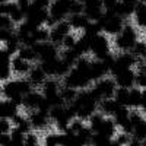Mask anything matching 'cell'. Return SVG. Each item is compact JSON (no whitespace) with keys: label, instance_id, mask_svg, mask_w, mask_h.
<instances>
[{"label":"cell","instance_id":"1","mask_svg":"<svg viewBox=\"0 0 146 146\" xmlns=\"http://www.w3.org/2000/svg\"><path fill=\"white\" fill-rule=\"evenodd\" d=\"M34 91V86L27 78H16L2 83V100H9L22 107L23 96Z\"/></svg>","mask_w":146,"mask_h":146},{"label":"cell","instance_id":"2","mask_svg":"<svg viewBox=\"0 0 146 146\" xmlns=\"http://www.w3.org/2000/svg\"><path fill=\"white\" fill-rule=\"evenodd\" d=\"M98 105H100V101L94 96L91 88L89 89H85V91H79L78 96L75 102L72 104V107L75 108L76 111V117L86 121L98 111Z\"/></svg>","mask_w":146,"mask_h":146},{"label":"cell","instance_id":"3","mask_svg":"<svg viewBox=\"0 0 146 146\" xmlns=\"http://www.w3.org/2000/svg\"><path fill=\"white\" fill-rule=\"evenodd\" d=\"M139 42V32H137V28L131 23H126L124 29L121 31L120 35H117L114 41H113V45L117 48L120 53H126V51H131L135 45Z\"/></svg>","mask_w":146,"mask_h":146},{"label":"cell","instance_id":"4","mask_svg":"<svg viewBox=\"0 0 146 146\" xmlns=\"http://www.w3.org/2000/svg\"><path fill=\"white\" fill-rule=\"evenodd\" d=\"M63 85H64V86L76 89V91H85V89L92 88L94 82L91 79L89 72L80 70L78 67H73L69 75L63 79Z\"/></svg>","mask_w":146,"mask_h":146},{"label":"cell","instance_id":"5","mask_svg":"<svg viewBox=\"0 0 146 146\" xmlns=\"http://www.w3.org/2000/svg\"><path fill=\"white\" fill-rule=\"evenodd\" d=\"M117 89H118V86H117L114 78H110V76H107V78H104V79H101V80H98V82H95V83L92 85V88H91L94 96H95V98L98 100L100 102L104 101V100H111V98H114Z\"/></svg>","mask_w":146,"mask_h":146},{"label":"cell","instance_id":"6","mask_svg":"<svg viewBox=\"0 0 146 146\" xmlns=\"http://www.w3.org/2000/svg\"><path fill=\"white\" fill-rule=\"evenodd\" d=\"M101 27H102V32L108 36H115L121 34V31L124 29L127 21L123 19L121 16H118L117 13H108V12H105L104 16L101 18L100 21Z\"/></svg>","mask_w":146,"mask_h":146},{"label":"cell","instance_id":"7","mask_svg":"<svg viewBox=\"0 0 146 146\" xmlns=\"http://www.w3.org/2000/svg\"><path fill=\"white\" fill-rule=\"evenodd\" d=\"M111 47H113V44L110 41L108 35H105L102 32L91 40V54L96 60H105L108 56L113 54Z\"/></svg>","mask_w":146,"mask_h":146},{"label":"cell","instance_id":"8","mask_svg":"<svg viewBox=\"0 0 146 146\" xmlns=\"http://www.w3.org/2000/svg\"><path fill=\"white\" fill-rule=\"evenodd\" d=\"M139 60L135 57L131 51H126V53H118L115 54L114 57V64L110 69V76L111 78H115L118 73H121L123 70H127V69H133L136 67Z\"/></svg>","mask_w":146,"mask_h":146},{"label":"cell","instance_id":"9","mask_svg":"<svg viewBox=\"0 0 146 146\" xmlns=\"http://www.w3.org/2000/svg\"><path fill=\"white\" fill-rule=\"evenodd\" d=\"M50 42H53L54 45L57 47H62L63 44V40L66 38V36L69 34H72V27H70V23L69 21H63V22H58L56 27H53L50 29Z\"/></svg>","mask_w":146,"mask_h":146},{"label":"cell","instance_id":"10","mask_svg":"<svg viewBox=\"0 0 146 146\" xmlns=\"http://www.w3.org/2000/svg\"><path fill=\"white\" fill-rule=\"evenodd\" d=\"M83 5H85L83 15L86 16L91 22H100L101 21V18L105 13L102 0H88V2L83 3Z\"/></svg>","mask_w":146,"mask_h":146},{"label":"cell","instance_id":"11","mask_svg":"<svg viewBox=\"0 0 146 146\" xmlns=\"http://www.w3.org/2000/svg\"><path fill=\"white\" fill-rule=\"evenodd\" d=\"M35 50L36 54H38L40 62H48V60H54L60 57V50L58 47L54 45L53 42H41V44H36L35 45ZM38 62V63H40Z\"/></svg>","mask_w":146,"mask_h":146},{"label":"cell","instance_id":"12","mask_svg":"<svg viewBox=\"0 0 146 146\" xmlns=\"http://www.w3.org/2000/svg\"><path fill=\"white\" fill-rule=\"evenodd\" d=\"M45 101V96L42 95V92L40 91H31L28 95L23 96V104H22V108H25L28 113H32V111H38L41 108V105L44 104Z\"/></svg>","mask_w":146,"mask_h":146},{"label":"cell","instance_id":"13","mask_svg":"<svg viewBox=\"0 0 146 146\" xmlns=\"http://www.w3.org/2000/svg\"><path fill=\"white\" fill-rule=\"evenodd\" d=\"M48 18H50L48 10H40V9H35V7H29L25 21L35 28H41V27L47 25Z\"/></svg>","mask_w":146,"mask_h":146},{"label":"cell","instance_id":"14","mask_svg":"<svg viewBox=\"0 0 146 146\" xmlns=\"http://www.w3.org/2000/svg\"><path fill=\"white\" fill-rule=\"evenodd\" d=\"M28 118L32 124V129L35 131H42V130H47L48 126H50L51 120H50V115L45 114V113H41V111H32L28 114Z\"/></svg>","mask_w":146,"mask_h":146},{"label":"cell","instance_id":"15","mask_svg":"<svg viewBox=\"0 0 146 146\" xmlns=\"http://www.w3.org/2000/svg\"><path fill=\"white\" fill-rule=\"evenodd\" d=\"M114 80H115L118 88H126V89L135 88L136 86V70L135 69L123 70L114 78Z\"/></svg>","mask_w":146,"mask_h":146},{"label":"cell","instance_id":"16","mask_svg":"<svg viewBox=\"0 0 146 146\" xmlns=\"http://www.w3.org/2000/svg\"><path fill=\"white\" fill-rule=\"evenodd\" d=\"M89 75L92 82H98L104 78H107V75H110V67L105 64V62L102 60H96L92 58V63H91V69H89Z\"/></svg>","mask_w":146,"mask_h":146},{"label":"cell","instance_id":"17","mask_svg":"<svg viewBox=\"0 0 146 146\" xmlns=\"http://www.w3.org/2000/svg\"><path fill=\"white\" fill-rule=\"evenodd\" d=\"M34 64L25 62L23 58H21L19 56L12 57V72L13 75H16L18 78H25L29 75V72L32 70Z\"/></svg>","mask_w":146,"mask_h":146},{"label":"cell","instance_id":"18","mask_svg":"<svg viewBox=\"0 0 146 146\" xmlns=\"http://www.w3.org/2000/svg\"><path fill=\"white\" fill-rule=\"evenodd\" d=\"M60 91H62V85H60L58 79L56 78H48L41 88V92L45 96V100H50L53 96L60 95Z\"/></svg>","mask_w":146,"mask_h":146},{"label":"cell","instance_id":"19","mask_svg":"<svg viewBox=\"0 0 146 146\" xmlns=\"http://www.w3.org/2000/svg\"><path fill=\"white\" fill-rule=\"evenodd\" d=\"M96 135L105 136V137L111 139V140L115 139V136L118 135V126H117V123L114 121V118H111V117H105L104 123H102L101 129L98 130V133H96Z\"/></svg>","mask_w":146,"mask_h":146},{"label":"cell","instance_id":"20","mask_svg":"<svg viewBox=\"0 0 146 146\" xmlns=\"http://www.w3.org/2000/svg\"><path fill=\"white\" fill-rule=\"evenodd\" d=\"M27 79L31 82V85L34 88H42V85L45 83L48 76L45 75V72L40 67V64H35L32 67V70L29 72V75L27 76Z\"/></svg>","mask_w":146,"mask_h":146},{"label":"cell","instance_id":"21","mask_svg":"<svg viewBox=\"0 0 146 146\" xmlns=\"http://www.w3.org/2000/svg\"><path fill=\"white\" fill-rule=\"evenodd\" d=\"M19 108L21 107L16 105L15 102H12L9 100H2V102H0V117L13 120L19 114Z\"/></svg>","mask_w":146,"mask_h":146},{"label":"cell","instance_id":"22","mask_svg":"<svg viewBox=\"0 0 146 146\" xmlns=\"http://www.w3.org/2000/svg\"><path fill=\"white\" fill-rule=\"evenodd\" d=\"M120 108H121V105H120L114 98H111V100H104V101H101L100 105H98V111H100L101 114H104L105 117L114 118V115L118 113Z\"/></svg>","mask_w":146,"mask_h":146},{"label":"cell","instance_id":"23","mask_svg":"<svg viewBox=\"0 0 146 146\" xmlns=\"http://www.w3.org/2000/svg\"><path fill=\"white\" fill-rule=\"evenodd\" d=\"M133 22L137 28H146V2L142 0V2L137 3L136 10L133 13Z\"/></svg>","mask_w":146,"mask_h":146},{"label":"cell","instance_id":"24","mask_svg":"<svg viewBox=\"0 0 146 146\" xmlns=\"http://www.w3.org/2000/svg\"><path fill=\"white\" fill-rule=\"evenodd\" d=\"M12 123H13V127H16L18 130H21L23 135H28V133L34 131L32 129V124H31V121L27 115H23V114H18L13 120H12Z\"/></svg>","mask_w":146,"mask_h":146},{"label":"cell","instance_id":"25","mask_svg":"<svg viewBox=\"0 0 146 146\" xmlns=\"http://www.w3.org/2000/svg\"><path fill=\"white\" fill-rule=\"evenodd\" d=\"M73 51L78 54V57H85L88 53H91V38L82 34L78 38V42L73 48Z\"/></svg>","mask_w":146,"mask_h":146},{"label":"cell","instance_id":"26","mask_svg":"<svg viewBox=\"0 0 146 146\" xmlns=\"http://www.w3.org/2000/svg\"><path fill=\"white\" fill-rule=\"evenodd\" d=\"M67 21H69L73 31H82V32L86 29V27L91 23V21L85 15H72V16H69Z\"/></svg>","mask_w":146,"mask_h":146},{"label":"cell","instance_id":"27","mask_svg":"<svg viewBox=\"0 0 146 146\" xmlns=\"http://www.w3.org/2000/svg\"><path fill=\"white\" fill-rule=\"evenodd\" d=\"M18 56L21 58H23L25 62L34 64L36 62H40V58H38V54H36V50H35V47H28V45H22L21 47V50L18 53Z\"/></svg>","mask_w":146,"mask_h":146},{"label":"cell","instance_id":"28","mask_svg":"<svg viewBox=\"0 0 146 146\" xmlns=\"http://www.w3.org/2000/svg\"><path fill=\"white\" fill-rule=\"evenodd\" d=\"M142 96H143V91L139 89L137 86L130 89V102H129V108L130 110H139L142 108Z\"/></svg>","mask_w":146,"mask_h":146},{"label":"cell","instance_id":"29","mask_svg":"<svg viewBox=\"0 0 146 146\" xmlns=\"http://www.w3.org/2000/svg\"><path fill=\"white\" fill-rule=\"evenodd\" d=\"M63 133L60 131H48L44 136V146H62Z\"/></svg>","mask_w":146,"mask_h":146},{"label":"cell","instance_id":"30","mask_svg":"<svg viewBox=\"0 0 146 146\" xmlns=\"http://www.w3.org/2000/svg\"><path fill=\"white\" fill-rule=\"evenodd\" d=\"M58 58H54V60H48V62H40V67L45 72V75L48 78H56V70H57V64H58Z\"/></svg>","mask_w":146,"mask_h":146},{"label":"cell","instance_id":"31","mask_svg":"<svg viewBox=\"0 0 146 146\" xmlns=\"http://www.w3.org/2000/svg\"><path fill=\"white\" fill-rule=\"evenodd\" d=\"M78 94H79V91L73 89V88H69V86H64V85L62 86V91H60V95H62V98H63L66 105H72L73 102H75Z\"/></svg>","mask_w":146,"mask_h":146},{"label":"cell","instance_id":"32","mask_svg":"<svg viewBox=\"0 0 146 146\" xmlns=\"http://www.w3.org/2000/svg\"><path fill=\"white\" fill-rule=\"evenodd\" d=\"M104 120H105V115L101 114L100 111H96V113L88 120V126H89V129H91L94 133H98V130L101 129V126H102V123H104Z\"/></svg>","mask_w":146,"mask_h":146},{"label":"cell","instance_id":"33","mask_svg":"<svg viewBox=\"0 0 146 146\" xmlns=\"http://www.w3.org/2000/svg\"><path fill=\"white\" fill-rule=\"evenodd\" d=\"M114 100L121 105V107H127L129 108V102H130V89L126 88H118L115 95H114Z\"/></svg>","mask_w":146,"mask_h":146},{"label":"cell","instance_id":"34","mask_svg":"<svg viewBox=\"0 0 146 146\" xmlns=\"http://www.w3.org/2000/svg\"><path fill=\"white\" fill-rule=\"evenodd\" d=\"M50 28L47 27H41L38 29H35L34 32V38L36 41V44H41V42H48L50 41Z\"/></svg>","mask_w":146,"mask_h":146},{"label":"cell","instance_id":"35","mask_svg":"<svg viewBox=\"0 0 146 146\" xmlns=\"http://www.w3.org/2000/svg\"><path fill=\"white\" fill-rule=\"evenodd\" d=\"M131 137H135L140 142H145L146 140V118L139 123L137 126L133 127V133H131Z\"/></svg>","mask_w":146,"mask_h":146},{"label":"cell","instance_id":"36","mask_svg":"<svg viewBox=\"0 0 146 146\" xmlns=\"http://www.w3.org/2000/svg\"><path fill=\"white\" fill-rule=\"evenodd\" d=\"M10 139H12V146H25V139H27V135H23L21 130H18L16 127H13L10 133Z\"/></svg>","mask_w":146,"mask_h":146},{"label":"cell","instance_id":"37","mask_svg":"<svg viewBox=\"0 0 146 146\" xmlns=\"http://www.w3.org/2000/svg\"><path fill=\"white\" fill-rule=\"evenodd\" d=\"M60 58H62L63 62H66L67 64H70L72 67H75L76 62L79 60L78 54L73 50H62V51H60Z\"/></svg>","mask_w":146,"mask_h":146},{"label":"cell","instance_id":"38","mask_svg":"<svg viewBox=\"0 0 146 146\" xmlns=\"http://www.w3.org/2000/svg\"><path fill=\"white\" fill-rule=\"evenodd\" d=\"M86 127H88V123H86V121H83V120H80V118L76 117V118L70 123L67 131L73 133V135H79V133H80L83 129H86Z\"/></svg>","mask_w":146,"mask_h":146},{"label":"cell","instance_id":"39","mask_svg":"<svg viewBox=\"0 0 146 146\" xmlns=\"http://www.w3.org/2000/svg\"><path fill=\"white\" fill-rule=\"evenodd\" d=\"M131 53L135 54L137 60H146V41L139 40V42L135 45V48L131 50Z\"/></svg>","mask_w":146,"mask_h":146},{"label":"cell","instance_id":"40","mask_svg":"<svg viewBox=\"0 0 146 146\" xmlns=\"http://www.w3.org/2000/svg\"><path fill=\"white\" fill-rule=\"evenodd\" d=\"M0 29H7V31H15L16 25L15 22L10 19V16L0 15Z\"/></svg>","mask_w":146,"mask_h":146},{"label":"cell","instance_id":"41","mask_svg":"<svg viewBox=\"0 0 146 146\" xmlns=\"http://www.w3.org/2000/svg\"><path fill=\"white\" fill-rule=\"evenodd\" d=\"M78 38H79V36H76L73 32L69 34L66 38L63 40V44H62L63 50H73V48H75V45H76V42H78Z\"/></svg>","mask_w":146,"mask_h":146},{"label":"cell","instance_id":"42","mask_svg":"<svg viewBox=\"0 0 146 146\" xmlns=\"http://www.w3.org/2000/svg\"><path fill=\"white\" fill-rule=\"evenodd\" d=\"M18 7L16 2H7V3H0V15L10 16L13 13V10Z\"/></svg>","mask_w":146,"mask_h":146},{"label":"cell","instance_id":"43","mask_svg":"<svg viewBox=\"0 0 146 146\" xmlns=\"http://www.w3.org/2000/svg\"><path fill=\"white\" fill-rule=\"evenodd\" d=\"M104 10L108 13H117V9L120 5V0H102Z\"/></svg>","mask_w":146,"mask_h":146},{"label":"cell","instance_id":"44","mask_svg":"<svg viewBox=\"0 0 146 146\" xmlns=\"http://www.w3.org/2000/svg\"><path fill=\"white\" fill-rule=\"evenodd\" d=\"M114 140V139H113ZM111 139H108V137H105V136H101V135H94V137H92V142H91V145L92 146H110V143L113 142Z\"/></svg>","mask_w":146,"mask_h":146},{"label":"cell","instance_id":"45","mask_svg":"<svg viewBox=\"0 0 146 146\" xmlns=\"http://www.w3.org/2000/svg\"><path fill=\"white\" fill-rule=\"evenodd\" d=\"M12 130H13V123H12V120H7V118L0 120V135H10Z\"/></svg>","mask_w":146,"mask_h":146},{"label":"cell","instance_id":"46","mask_svg":"<svg viewBox=\"0 0 146 146\" xmlns=\"http://www.w3.org/2000/svg\"><path fill=\"white\" fill-rule=\"evenodd\" d=\"M143 120H145V117H143L140 110H131V111H130V123H131L133 127L137 126L139 123H142Z\"/></svg>","mask_w":146,"mask_h":146},{"label":"cell","instance_id":"47","mask_svg":"<svg viewBox=\"0 0 146 146\" xmlns=\"http://www.w3.org/2000/svg\"><path fill=\"white\" fill-rule=\"evenodd\" d=\"M53 3V0H32L31 7L40 9V10H48Z\"/></svg>","mask_w":146,"mask_h":146},{"label":"cell","instance_id":"48","mask_svg":"<svg viewBox=\"0 0 146 146\" xmlns=\"http://www.w3.org/2000/svg\"><path fill=\"white\" fill-rule=\"evenodd\" d=\"M25 146H41L40 145V136L36 135V131H31L27 135Z\"/></svg>","mask_w":146,"mask_h":146},{"label":"cell","instance_id":"49","mask_svg":"<svg viewBox=\"0 0 146 146\" xmlns=\"http://www.w3.org/2000/svg\"><path fill=\"white\" fill-rule=\"evenodd\" d=\"M118 145H121V146H129V143H130V140H131V135H129V133H124V131H120L118 135L115 136V139H114Z\"/></svg>","mask_w":146,"mask_h":146},{"label":"cell","instance_id":"50","mask_svg":"<svg viewBox=\"0 0 146 146\" xmlns=\"http://www.w3.org/2000/svg\"><path fill=\"white\" fill-rule=\"evenodd\" d=\"M83 10H85V5L75 0L70 6V16L72 15H83Z\"/></svg>","mask_w":146,"mask_h":146},{"label":"cell","instance_id":"51","mask_svg":"<svg viewBox=\"0 0 146 146\" xmlns=\"http://www.w3.org/2000/svg\"><path fill=\"white\" fill-rule=\"evenodd\" d=\"M136 86L142 91L146 89V72H136Z\"/></svg>","mask_w":146,"mask_h":146},{"label":"cell","instance_id":"52","mask_svg":"<svg viewBox=\"0 0 146 146\" xmlns=\"http://www.w3.org/2000/svg\"><path fill=\"white\" fill-rule=\"evenodd\" d=\"M16 31V29H15ZM15 31H7V29H0V40H2V44H6L12 36H13L16 32Z\"/></svg>","mask_w":146,"mask_h":146},{"label":"cell","instance_id":"53","mask_svg":"<svg viewBox=\"0 0 146 146\" xmlns=\"http://www.w3.org/2000/svg\"><path fill=\"white\" fill-rule=\"evenodd\" d=\"M18 7L22 10V12H25V13H28V10L31 7V3H32V0H15Z\"/></svg>","mask_w":146,"mask_h":146},{"label":"cell","instance_id":"54","mask_svg":"<svg viewBox=\"0 0 146 146\" xmlns=\"http://www.w3.org/2000/svg\"><path fill=\"white\" fill-rule=\"evenodd\" d=\"M12 139H10V135H0V146H7L10 145Z\"/></svg>","mask_w":146,"mask_h":146},{"label":"cell","instance_id":"55","mask_svg":"<svg viewBox=\"0 0 146 146\" xmlns=\"http://www.w3.org/2000/svg\"><path fill=\"white\" fill-rule=\"evenodd\" d=\"M140 110L146 114V89L143 91V96H142V108H140Z\"/></svg>","mask_w":146,"mask_h":146},{"label":"cell","instance_id":"56","mask_svg":"<svg viewBox=\"0 0 146 146\" xmlns=\"http://www.w3.org/2000/svg\"><path fill=\"white\" fill-rule=\"evenodd\" d=\"M142 145H143V142H140V140H137L135 137H131V140L129 143V146H142Z\"/></svg>","mask_w":146,"mask_h":146},{"label":"cell","instance_id":"57","mask_svg":"<svg viewBox=\"0 0 146 146\" xmlns=\"http://www.w3.org/2000/svg\"><path fill=\"white\" fill-rule=\"evenodd\" d=\"M123 3H129V5H135V6H137V3L139 2H142V0H121Z\"/></svg>","mask_w":146,"mask_h":146},{"label":"cell","instance_id":"58","mask_svg":"<svg viewBox=\"0 0 146 146\" xmlns=\"http://www.w3.org/2000/svg\"><path fill=\"white\" fill-rule=\"evenodd\" d=\"M110 146H121V145H118V143H117L115 140H113L111 143H110Z\"/></svg>","mask_w":146,"mask_h":146},{"label":"cell","instance_id":"59","mask_svg":"<svg viewBox=\"0 0 146 146\" xmlns=\"http://www.w3.org/2000/svg\"><path fill=\"white\" fill-rule=\"evenodd\" d=\"M7 2H12V0H0V3H7Z\"/></svg>","mask_w":146,"mask_h":146},{"label":"cell","instance_id":"60","mask_svg":"<svg viewBox=\"0 0 146 146\" xmlns=\"http://www.w3.org/2000/svg\"><path fill=\"white\" fill-rule=\"evenodd\" d=\"M78 2H80V3H86L88 0H78Z\"/></svg>","mask_w":146,"mask_h":146},{"label":"cell","instance_id":"61","mask_svg":"<svg viewBox=\"0 0 146 146\" xmlns=\"http://www.w3.org/2000/svg\"><path fill=\"white\" fill-rule=\"evenodd\" d=\"M142 146H146V140H145V142H143V145H142Z\"/></svg>","mask_w":146,"mask_h":146},{"label":"cell","instance_id":"62","mask_svg":"<svg viewBox=\"0 0 146 146\" xmlns=\"http://www.w3.org/2000/svg\"><path fill=\"white\" fill-rule=\"evenodd\" d=\"M7 146H12V143H10V145H7Z\"/></svg>","mask_w":146,"mask_h":146},{"label":"cell","instance_id":"63","mask_svg":"<svg viewBox=\"0 0 146 146\" xmlns=\"http://www.w3.org/2000/svg\"><path fill=\"white\" fill-rule=\"evenodd\" d=\"M145 2H146V0H145Z\"/></svg>","mask_w":146,"mask_h":146}]
</instances>
